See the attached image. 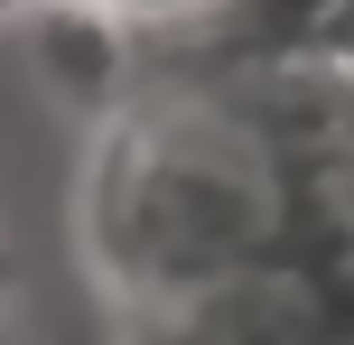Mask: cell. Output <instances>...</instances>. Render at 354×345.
<instances>
[{
    "mask_svg": "<svg viewBox=\"0 0 354 345\" xmlns=\"http://www.w3.org/2000/svg\"><path fill=\"white\" fill-rule=\"evenodd\" d=\"M336 168H354V103H345V149H336Z\"/></svg>",
    "mask_w": 354,
    "mask_h": 345,
    "instance_id": "277c9868",
    "label": "cell"
},
{
    "mask_svg": "<svg viewBox=\"0 0 354 345\" xmlns=\"http://www.w3.org/2000/svg\"><path fill=\"white\" fill-rule=\"evenodd\" d=\"M28 75L66 112H112L122 103V47L93 10H37L28 19Z\"/></svg>",
    "mask_w": 354,
    "mask_h": 345,
    "instance_id": "3957f363",
    "label": "cell"
},
{
    "mask_svg": "<svg viewBox=\"0 0 354 345\" xmlns=\"http://www.w3.org/2000/svg\"><path fill=\"white\" fill-rule=\"evenodd\" d=\"M122 345H354V280L308 252H270L177 299L122 308Z\"/></svg>",
    "mask_w": 354,
    "mask_h": 345,
    "instance_id": "7a4b0ae2",
    "label": "cell"
},
{
    "mask_svg": "<svg viewBox=\"0 0 354 345\" xmlns=\"http://www.w3.org/2000/svg\"><path fill=\"white\" fill-rule=\"evenodd\" d=\"M299 168L243 93H149L112 122L84 178V261L112 308H149L196 280L289 252Z\"/></svg>",
    "mask_w": 354,
    "mask_h": 345,
    "instance_id": "6da1fadb",
    "label": "cell"
}]
</instances>
